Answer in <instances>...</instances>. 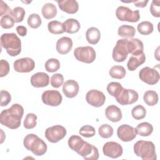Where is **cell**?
<instances>
[{"mask_svg":"<svg viewBox=\"0 0 160 160\" xmlns=\"http://www.w3.org/2000/svg\"><path fill=\"white\" fill-rule=\"evenodd\" d=\"M69 147L86 160H97L99 154L98 148L94 145L84 141L80 136H71L68 142Z\"/></svg>","mask_w":160,"mask_h":160,"instance_id":"obj_1","label":"cell"},{"mask_svg":"<svg viewBox=\"0 0 160 160\" xmlns=\"http://www.w3.org/2000/svg\"><path fill=\"white\" fill-rule=\"evenodd\" d=\"M23 114V107L19 104H13L9 108L4 109L1 112L0 122L9 129H17L21 125Z\"/></svg>","mask_w":160,"mask_h":160,"instance_id":"obj_2","label":"cell"},{"mask_svg":"<svg viewBox=\"0 0 160 160\" xmlns=\"http://www.w3.org/2000/svg\"><path fill=\"white\" fill-rule=\"evenodd\" d=\"M1 46L7 53L12 57L19 55L21 51V41L13 32L4 33L1 36Z\"/></svg>","mask_w":160,"mask_h":160,"instance_id":"obj_3","label":"cell"},{"mask_svg":"<svg viewBox=\"0 0 160 160\" xmlns=\"http://www.w3.org/2000/svg\"><path fill=\"white\" fill-rule=\"evenodd\" d=\"M23 144L28 150L31 151L34 155L38 156L44 155L48 149L46 143L34 134L26 135L24 138Z\"/></svg>","mask_w":160,"mask_h":160,"instance_id":"obj_4","label":"cell"},{"mask_svg":"<svg viewBox=\"0 0 160 160\" xmlns=\"http://www.w3.org/2000/svg\"><path fill=\"white\" fill-rule=\"evenodd\" d=\"M135 154L143 160H156V148L151 141L139 140L138 141L133 147Z\"/></svg>","mask_w":160,"mask_h":160,"instance_id":"obj_5","label":"cell"},{"mask_svg":"<svg viewBox=\"0 0 160 160\" xmlns=\"http://www.w3.org/2000/svg\"><path fill=\"white\" fill-rule=\"evenodd\" d=\"M74 56L78 61L87 64L92 63L96 58V51L91 46L76 48L74 51Z\"/></svg>","mask_w":160,"mask_h":160,"instance_id":"obj_6","label":"cell"},{"mask_svg":"<svg viewBox=\"0 0 160 160\" xmlns=\"http://www.w3.org/2000/svg\"><path fill=\"white\" fill-rule=\"evenodd\" d=\"M116 16L117 18L121 21H127L130 22H136L140 19L139 10L132 11L130 8L120 6L116 10Z\"/></svg>","mask_w":160,"mask_h":160,"instance_id":"obj_7","label":"cell"},{"mask_svg":"<svg viewBox=\"0 0 160 160\" xmlns=\"http://www.w3.org/2000/svg\"><path fill=\"white\" fill-rule=\"evenodd\" d=\"M66 128L61 125H55L48 128L45 131V137L51 143H56L66 135Z\"/></svg>","mask_w":160,"mask_h":160,"instance_id":"obj_8","label":"cell"},{"mask_svg":"<svg viewBox=\"0 0 160 160\" xmlns=\"http://www.w3.org/2000/svg\"><path fill=\"white\" fill-rule=\"evenodd\" d=\"M139 78L142 82L149 85H154L158 82L160 76L159 72L155 68L146 66L139 71Z\"/></svg>","mask_w":160,"mask_h":160,"instance_id":"obj_9","label":"cell"},{"mask_svg":"<svg viewBox=\"0 0 160 160\" xmlns=\"http://www.w3.org/2000/svg\"><path fill=\"white\" fill-rule=\"evenodd\" d=\"M139 98L138 93L130 89L122 88L119 94L115 97L116 101L121 105H129L136 102Z\"/></svg>","mask_w":160,"mask_h":160,"instance_id":"obj_10","label":"cell"},{"mask_svg":"<svg viewBox=\"0 0 160 160\" xmlns=\"http://www.w3.org/2000/svg\"><path fill=\"white\" fill-rule=\"evenodd\" d=\"M127 39H120L118 40L115 46L112 49V57L114 61L121 62L124 61L128 55L126 47Z\"/></svg>","mask_w":160,"mask_h":160,"instance_id":"obj_11","label":"cell"},{"mask_svg":"<svg viewBox=\"0 0 160 160\" xmlns=\"http://www.w3.org/2000/svg\"><path fill=\"white\" fill-rule=\"evenodd\" d=\"M41 99L44 104L50 106H58L62 102V97L57 90H47L43 92Z\"/></svg>","mask_w":160,"mask_h":160,"instance_id":"obj_12","label":"cell"},{"mask_svg":"<svg viewBox=\"0 0 160 160\" xmlns=\"http://www.w3.org/2000/svg\"><path fill=\"white\" fill-rule=\"evenodd\" d=\"M87 102L92 106L99 108L102 106L106 101V96L104 93L97 89H91L86 94Z\"/></svg>","mask_w":160,"mask_h":160,"instance_id":"obj_13","label":"cell"},{"mask_svg":"<svg viewBox=\"0 0 160 160\" xmlns=\"http://www.w3.org/2000/svg\"><path fill=\"white\" fill-rule=\"evenodd\" d=\"M136 129L128 124H122L117 129V135L123 142L132 141L137 136Z\"/></svg>","mask_w":160,"mask_h":160,"instance_id":"obj_14","label":"cell"},{"mask_svg":"<svg viewBox=\"0 0 160 160\" xmlns=\"http://www.w3.org/2000/svg\"><path fill=\"white\" fill-rule=\"evenodd\" d=\"M102 152L103 154L108 157L117 158L122 156L123 149L120 144L114 141H109L104 144Z\"/></svg>","mask_w":160,"mask_h":160,"instance_id":"obj_15","label":"cell"},{"mask_svg":"<svg viewBox=\"0 0 160 160\" xmlns=\"http://www.w3.org/2000/svg\"><path fill=\"white\" fill-rule=\"evenodd\" d=\"M14 70L18 72H29L35 67L34 60L30 58H22L16 60L13 63Z\"/></svg>","mask_w":160,"mask_h":160,"instance_id":"obj_16","label":"cell"},{"mask_svg":"<svg viewBox=\"0 0 160 160\" xmlns=\"http://www.w3.org/2000/svg\"><path fill=\"white\" fill-rule=\"evenodd\" d=\"M126 47L128 53L131 54L132 56H137L144 52L143 43L138 38L127 39Z\"/></svg>","mask_w":160,"mask_h":160,"instance_id":"obj_17","label":"cell"},{"mask_svg":"<svg viewBox=\"0 0 160 160\" xmlns=\"http://www.w3.org/2000/svg\"><path fill=\"white\" fill-rule=\"evenodd\" d=\"M79 86L77 81L73 79L66 81L62 86V92L66 97L73 98L79 92Z\"/></svg>","mask_w":160,"mask_h":160,"instance_id":"obj_18","label":"cell"},{"mask_svg":"<svg viewBox=\"0 0 160 160\" xmlns=\"http://www.w3.org/2000/svg\"><path fill=\"white\" fill-rule=\"evenodd\" d=\"M49 83V77L45 72H36L31 77V84L34 88H44L47 86Z\"/></svg>","mask_w":160,"mask_h":160,"instance_id":"obj_19","label":"cell"},{"mask_svg":"<svg viewBox=\"0 0 160 160\" xmlns=\"http://www.w3.org/2000/svg\"><path fill=\"white\" fill-rule=\"evenodd\" d=\"M56 2L60 9L68 14H74L79 9L78 2L75 0L56 1Z\"/></svg>","mask_w":160,"mask_h":160,"instance_id":"obj_20","label":"cell"},{"mask_svg":"<svg viewBox=\"0 0 160 160\" xmlns=\"http://www.w3.org/2000/svg\"><path fill=\"white\" fill-rule=\"evenodd\" d=\"M72 48V41L69 37H62L56 42V51L61 54H68Z\"/></svg>","mask_w":160,"mask_h":160,"instance_id":"obj_21","label":"cell"},{"mask_svg":"<svg viewBox=\"0 0 160 160\" xmlns=\"http://www.w3.org/2000/svg\"><path fill=\"white\" fill-rule=\"evenodd\" d=\"M105 114L107 119L113 122L120 121L122 117V112L120 108L114 104L110 105L106 108Z\"/></svg>","mask_w":160,"mask_h":160,"instance_id":"obj_22","label":"cell"},{"mask_svg":"<svg viewBox=\"0 0 160 160\" xmlns=\"http://www.w3.org/2000/svg\"><path fill=\"white\" fill-rule=\"evenodd\" d=\"M145 61L146 56L144 52L137 56H132L130 57L128 61V69L131 71H133L136 70L139 66L142 64Z\"/></svg>","mask_w":160,"mask_h":160,"instance_id":"obj_23","label":"cell"},{"mask_svg":"<svg viewBox=\"0 0 160 160\" xmlns=\"http://www.w3.org/2000/svg\"><path fill=\"white\" fill-rule=\"evenodd\" d=\"M64 31L69 34H74L79 31L81 25L79 21L76 19L69 18L66 19L62 23Z\"/></svg>","mask_w":160,"mask_h":160,"instance_id":"obj_24","label":"cell"},{"mask_svg":"<svg viewBox=\"0 0 160 160\" xmlns=\"http://www.w3.org/2000/svg\"><path fill=\"white\" fill-rule=\"evenodd\" d=\"M86 38L89 44H96L101 38L100 31L95 27L88 28L86 32Z\"/></svg>","mask_w":160,"mask_h":160,"instance_id":"obj_25","label":"cell"},{"mask_svg":"<svg viewBox=\"0 0 160 160\" xmlns=\"http://www.w3.org/2000/svg\"><path fill=\"white\" fill-rule=\"evenodd\" d=\"M42 16L46 19H50L54 18L58 12L56 6L51 2L46 3L43 5L41 10Z\"/></svg>","mask_w":160,"mask_h":160,"instance_id":"obj_26","label":"cell"},{"mask_svg":"<svg viewBox=\"0 0 160 160\" xmlns=\"http://www.w3.org/2000/svg\"><path fill=\"white\" fill-rule=\"evenodd\" d=\"M118 34L119 36L124 38V39H131L136 34V29L132 26L123 24L119 27L118 29Z\"/></svg>","mask_w":160,"mask_h":160,"instance_id":"obj_27","label":"cell"},{"mask_svg":"<svg viewBox=\"0 0 160 160\" xmlns=\"http://www.w3.org/2000/svg\"><path fill=\"white\" fill-rule=\"evenodd\" d=\"M137 133L143 137L150 136L153 131V126L151 124L148 122H143L139 124L136 128Z\"/></svg>","mask_w":160,"mask_h":160,"instance_id":"obj_28","label":"cell"},{"mask_svg":"<svg viewBox=\"0 0 160 160\" xmlns=\"http://www.w3.org/2000/svg\"><path fill=\"white\" fill-rule=\"evenodd\" d=\"M158 93L152 90L146 91L143 96V100L144 102L149 106H155L158 102Z\"/></svg>","mask_w":160,"mask_h":160,"instance_id":"obj_29","label":"cell"},{"mask_svg":"<svg viewBox=\"0 0 160 160\" xmlns=\"http://www.w3.org/2000/svg\"><path fill=\"white\" fill-rule=\"evenodd\" d=\"M109 74L112 78L121 79L125 77L126 71L123 66L116 65L111 67L109 71Z\"/></svg>","mask_w":160,"mask_h":160,"instance_id":"obj_30","label":"cell"},{"mask_svg":"<svg viewBox=\"0 0 160 160\" xmlns=\"http://www.w3.org/2000/svg\"><path fill=\"white\" fill-rule=\"evenodd\" d=\"M137 29L138 32L142 35H149L154 30V26L152 22L145 21L138 24Z\"/></svg>","mask_w":160,"mask_h":160,"instance_id":"obj_31","label":"cell"},{"mask_svg":"<svg viewBox=\"0 0 160 160\" xmlns=\"http://www.w3.org/2000/svg\"><path fill=\"white\" fill-rule=\"evenodd\" d=\"M48 31L54 34H60L63 33L64 29L62 23L58 21H52L48 24Z\"/></svg>","mask_w":160,"mask_h":160,"instance_id":"obj_32","label":"cell"},{"mask_svg":"<svg viewBox=\"0 0 160 160\" xmlns=\"http://www.w3.org/2000/svg\"><path fill=\"white\" fill-rule=\"evenodd\" d=\"M45 69L49 72H54L60 68V62L58 59L50 58L45 62Z\"/></svg>","mask_w":160,"mask_h":160,"instance_id":"obj_33","label":"cell"},{"mask_svg":"<svg viewBox=\"0 0 160 160\" xmlns=\"http://www.w3.org/2000/svg\"><path fill=\"white\" fill-rule=\"evenodd\" d=\"M131 115L136 120H140L145 118L146 115V110L144 106L138 104L132 109Z\"/></svg>","mask_w":160,"mask_h":160,"instance_id":"obj_34","label":"cell"},{"mask_svg":"<svg viewBox=\"0 0 160 160\" xmlns=\"http://www.w3.org/2000/svg\"><path fill=\"white\" fill-rule=\"evenodd\" d=\"M123 88L122 86L118 82H111L107 86L108 92L113 97H116Z\"/></svg>","mask_w":160,"mask_h":160,"instance_id":"obj_35","label":"cell"},{"mask_svg":"<svg viewBox=\"0 0 160 160\" xmlns=\"http://www.w3.org/2000/svg\"><path fill=\"white\" fill-rule=\"evenodd\" d=\"M98 133L102 138H109L113 134V128L108 124H104L99 128Z\"/></svg>","mask_w":160,"mask_h":160,"instance_id":"obj_36","label":"cell"},{"mask_svg":"<svg viewBox=\"0 0 160 160\" xmlns=\"http://www.w3.org/2000/svg\"><path fill=\"white\" fill-rule=\"evenodd\" d=\"M37 116L34 113H28L24 120V127L26 129H31L35 128L37 124Z\"/></svg>","mask_w":160,"mask_h":160,"instance_id":"obj_37","label":"cell"},{"mask_svg":"<svg viewBox=\"0 0 160 160\" xmlns=\"http://www.w3.org/2000/svg\"><path fill=\"white\" fill-rule=\"evenodd\" d=\"M26 12L23 8L22 7H16L13 9H12L11 16L14 19L15 22L18 23L21 22L23 21Z\"/></svg>","mask_w":160,"mask_h":160,"instance_id":"obj_38","label":"cell"},{"mask_svg":"<svg viewBox=\"0 0 160 160\" xmlns=\"http://www.w3.org/2000/svg\"><path fill=\"white\" fill-rule=\"evenodd\" d=\"M27 22H28V26L30 28L33 29H36L41 25L42 20L39 14L33 13L29 16Z\"/></svg>","mask_w":160,"mask_h":160,"instance_id":"obj_39","label":"cell"},{"mask_svg":"<svg viewBox=\"0 0 160 160\" xmlns=\"http://www.w3.org/2000/svg\"><path fill=\"white\" fill-rule=\"evenodd\" d=\"M79 133L85 138H91L96 134V131L94 128L92 126L84 125L80 128Z\"/></svg>","mask_w":160,"mask_h":160,"instance_id":"obj_40","label":"cell"},{"mask_svg":"<svg viewBox=\"0 0 160 160\" xmlns=\"http://www.w3.org/2000/svg\"><path fill=\"white\" fill-rule=\"evenodd\" d=\"M14 22H15V21L11 16L6 15V16L1 17L0 24H1V26L3 29H8L14 26Z\"/></svg>","mask_w":160,"mask_h":160,"instance_id":"obj_41","label":"cell"},{"mask_svg":"<svg viewBox=\"0 0 160 160\" xmlns=\"http://www.w3.org/2000/svg\"><path fill=\"white\" fill-rule=\"evenodd\" d=\"M64 82V77L60 73H56L53 74L50 79L51 85L55 88H59Z\"/></svg>","mask_w":160,"mask_h":160,"instance_id":"obj_42","label":"cell"},{"mask_svg":"<svg viewBox=\"0 0 160 160\" xmlns=\"http://www.w3.org/2000/svg\"><path fill=\"white\" fill-rule=\"evenodd\" d=\"M151 14L156 18L160 17V1H152L150 6Z\"/></svg>","mask_w":160,"mask_h":160,"instance_id":"obj_43","label":"cell"},{"mask_svg":"<svg viewBox=\"0 0 160 160\" xmlns=\"http://www.w3.org/2000/svg\"><path fill=\"white\" fill-rule=\"evenodd\" d=\"M1 96V106H7L11 101V96L10 93L6 90H1L0 92Z\"/></svg>","mask_w":160,"mask_h":160,"instance_id":"obj_44","label":"cell"},{"mask_svg":"<svg viewBox=\"0 0 160 160\" xmlns=\"http://www.w3.org/2000/svg\"><path fill=\"white\" fill-rule=\"evenodd\" d=\"M9 70V62L4 59H1L0 61V77L2 78L8 75Z\"/></svg>","mask_w":160,"mask_h":160,"instance_id":"obj_45","label":"cell"},{"mask_svg":"<svg viewBox=\"0 0 160 160\" xmlns=\"http://www.w3.org/2000/svg\"><path fill=\"white\" fill-rule=\"evenodd\" d=\"M12 10L8 6V5L4 2L3 1H1L0 4V16L1 17L6 16V15H10L11 16Z\"/></svg>","mask_w":160,"mask_h":160,"instance_id":"obj_46","label":"cell"},{"mask_svg":"<svg viewBox=\"0 0 160 160\" xmlns=\"http://www.w3.org/2000/svg\"><path fill=\"white\" fill-rule=\"evenodd\" d=\"M16 31L18 32V34L19 35H20L21 36H25L27 34V32H28V29L26 28V27L24 26H18L16 27Z\"/></svg>","mask_w":160,"mask_h":160,"instance_id":"obj_47","label":"cell"},{"mask_svg":"<svg viewBox=\"0 0 160 160\" xmlns=\"http://www.w3.org/2000/svg\"><path fill=\"white\" fill-rule=\"evenodd\" d=\"M132 2H133V4H134V6L136 7H138V8H144L146 6L148 2V0H143V1H132Z\"/></svg>","mask_w":160,"mask_h":160,"instance_id":"obj_48","label":"cell"}]
</instances>
